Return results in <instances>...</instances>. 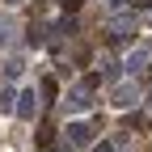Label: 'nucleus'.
<instances>
[{"label": "nucleus", "instance_id": "nucleus-1", "mask_svg": "<svg viewBox=\"0 0 152 152\" xmlns=\"http://www.w3.org/2000/svg\"><path fill=\"white\" fill-rule=\"evenodd\" d=\"M106 34H110V42H127V38L140 34V21H135V17H110Z\"/></svg>", "mask_w": 152, "mask_h": 152}, {"label": "nucleus", "instance_id": "nucleus-2", "mask_svg": "<svg viewBox=\"0 0 152 152\" xmlns=\"http://www.w3.org/2000/svg\"><path fill=\"white\" fill-rule=\"evenodd\" d=\"M68 110H93V85H76V89H68Z\"/></svg>", "mask_w": 152, "mask_h": 152}, {"label": "nucleus", "instance_id": "nucleus-3", "mask_svg": "<svg viewBox=\"0 0 152 152\" xmlns=\"http://www.w3.org/2000/svg\"><path fill=\"white\" fill-rule=\"evenodd\" d=\"M110 97H114V106H118V110H131V106H135L140 102V93H135V85H114V93H110Z\"/></svg>", "mask_w": 152, "mask_h": 152}, {"label": "nucleus", "instance_id": "nucleus-4", "mask_svg": "<svg viewBox=\"0 0 152 152\" xmlns=\"http://www.w3.org/2000/svg\"><path fill=\"white\" fill-rule=\"evenodd\" d=\"M93 144V131L85 123H68V148H89Z\"/></svg>", "mask_w": 152, "mask_h": 152}, {"label": "nucleus", "instance_id": "nucleus-5", "mask_svg": "<svg viewBox=\"0 0 152 152\" xmlns=\"http://www.w3.org/2000/svg\"><path fill=\"white\" fill-rule=\"evenodd\" d=\"M34 114H38V97H34V89L17 93V118H34Z\"/></svg>", "mask_w": 152, "mask_h": 152}, {"label": "nucleus", "instance_id": "nucleus-6", "mask_svg": "<svg viewBox=\"0 0 152 152\" xmlns=\"http://www.w3.org/2000/svg\"><path fill=\"white\" fill-rule=\"evenodd\" d=\"M148 55H152V51H131V55H127V64H123V68H127L131 76H140V72L148 68Z\"/></svg>", "mask_w": 152, "mask_h": 152}, {"label": "nucleus", "instance_id": "nucleus-7", "mask_svg": "<svg viewBox=\"0 0 152 152\" xmlns=\"http://www.w3.org/2000/svg\"><path fill=\"white\" fill-rule=\"evenodd\" d=\"M38 148H42V152H51V148H55V127H51V123L38 127Z\"/></svg>", "mask_w": 152, "mask_h": 152}, {"label": "nucleus", "instance_id": "nucleus-8", "mask_svg": "<svg viewBox=\"0 0 152 152\" xmlns=\"http://www.w3.org/2000/svg\"><path fill=\"white\" fill-rule=\"evenodd\" d=\"M0 110H4V114H17V93L13 89H0Z\"/></svg>", "mask_w": 152, "mask_h": 152}, {"label": "nucleus", "instance_id": "nucleus-9", "mask_svg": "<svg viewBox=\"0 0 152 152\" xmlns=\"http://www.w3.org/2000/svg\"><path fill=\"white\" fill-rule=\"evenodd\" d=\"M118 68H123V64H114V59H102V72H97V76L110 85V80H118Z\"/></svg>", "mask_w": 152, "mask_h": 152}, {"label": "nucleus", "instance_id": "nucleus-10", "mask_svg": "<svg viewBox=\"0 0 152 152\" xmlns=\"http://www.w3.org/2000/svg\"><path fill=\"white\" fill-rule=\"evenodd\" d=\"M38 97H42V102H55V97H59V85L47 76V80H42V89H38Z\"/></svg>", "mask_w": 152, "mask_h": 152}, {"label": "nucleus", "instance_id": "nucleus-11", "mask_svg": "<svg viewBox=\"0 0 152 152\" xmlns=\"http://www.w3.org/2000/svg\"><path fill=\"white\" fill-rule=\"evenodd\" d=\"M26 42H30V47H42V42H47V30H42V26H30V30H26Z\"/></svg>", "mask_w": 152, "mask_h": 152}, {"label": "nucleus", "instance_id": "nucleus-12", "mask_svg": "<svg viewBox=\"0 0 152 152\" xmlns=\"http://www.w3.org/2000/svg\"><path fill=\"white\" fill-rule=\"evenodd\" d=\"M9 42H13V21L0 17V47H9Z\"/></svg>", "mask_w": 152, "mask_h": 152}, {"label": "nucleus", "instance_id": "nucleus-13", "mask_svg": "<svg viewBox=\"0 0 152 152\" xmlns=\"http://www.w3.org/2000/svg\"><path fill=\"white\" fill-rule=\"evenodd\" d=\"M21 72H26V64H21V59H9V64H4V76H9V80H17Z\"/></svg>", "mask_w": 152, "mask_h": 152}, {"label": "nucleus", "instance_id": "nucleus-14", "mask_svg": "<svg viewBox=\"0 0 152 152\" xmlns=\"http://www.w3.org/2000/svg\"><path fill=\"white\" fill-rule=\"evenodd\" d=\"M127 127H131V131H148V114H131Z\"/></svg>", "mask_w": 152, "mask_h": 152}, {"label": "nucleus", "instance_id": "nucleus-15", "mask_svg": "<svg viewBox=\"0 0 152 152\" xmlns=\"http://www.w3.org/2000/svg\"><path fill=\"white\" fill-rule=\"evenodd\" d=\"M93 152H118V148H114L110 140H102V144H93Z\"/></svg>", "mask_w": 152, "mask_h": 152}, {"label": "nucleus", "instance_id": "nucleus-16", "mask_svg": "<svg viewBox=\"0 0 152 152\" xmlns=\"http://www.w3.org/2000/svg\"><path fill=\"white\" fill-rule=\"evenodd\" d=\"M59 4H64V13H76V9H80V0H59Z\"/></svg>", "mask_w": 152, "mask_h": 152}, {"label": "nucleus", "instance_id": "nucleus-17", "mask_svg": "<svg viewBox=\"0 0 152 152\" xmlns=\"http://www.w3.org/2000/svg\"><path fill=\"white\" fill-rule=\"evenodd\" d=\"M131 4H140V9H152V0H131Z\"/></svg>", "mask_w": 152, "mask_h": 152}, {"label": "nucleus", "instance_id": "nucleus-18", "mask_svg": "<svg viewBox=\"0 0 152 152\" xmlns=\"http://www.w3.org/2000/svg\"><path fill=\"white\" fill-rule=\"evenodd\" d=\"M106 4H110V9H118V4H123V0H106Z\"/></svg>", "mask_w": 152, "mask_h": 152}, {"label": "nucleus", "instance_id": "nucleus-19", "mask_svg": "<svg viewBox=\"0 0 152 152\" xmlns=\"http://www.w3.org/2000/svg\"><path fill=\"white\" fill-rule=\"evenodd\" d=\"M4 4H21V0H4Z\"/></svg>", "mask_w": 152, "mask_h": 152}, {"label": "nucleus", "instance_id": "nucleus-20", "mask_svg": "<svg viewBox=\"0 0 152 152\" xmlns=\"http://www.w3.org/2000/svg\"><path fill=\"white\" fill-rule=\"evenodd\" d=\"M148 110H152V93H148Z\"/></svg>", "mask_w": 152, "mask_h": 152}]
</instances>
